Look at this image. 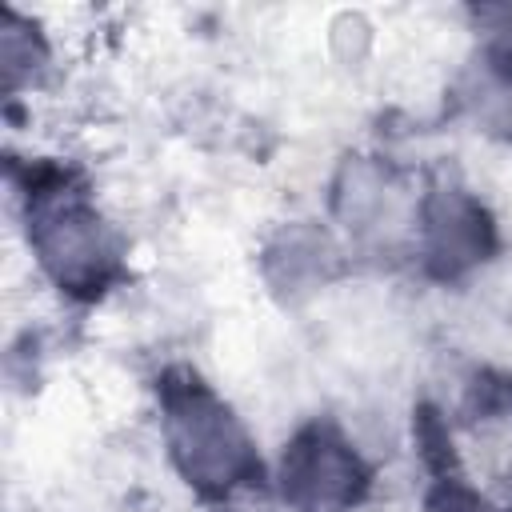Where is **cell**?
Returning a JSON list of instances; mask_svg holds the SVG:
<instances>
[{
	"instance_id": "6da1fadb",
	"label": "cell",
	"mask_w": 512,
	"mask_h": 512,
	"mask_svg": "<svg viewBox=\"0 0 512 512\" xmlns=\"http://www.w3.org/2000/svg\"><path fill=\"white\" fill-rule=\"evenodd\" d=\"M28 244L48 272V280L80 300H100L124 280V248L108 220L96 212L88 184L76 168L56 160H36L20 176Z\"/></svg>"
},
{
	"instance_id": "7a4b0ae2",
	"label": "cell",
	"mask_w": 512,
	"mask_h": 512,
	"mask_svg": "<svg viewBox=\"0 0 512 512\" xmlns=\"http://www.w3.org/2000/svg\"><path fill=\"white\" fill-rule=\"evenodd\" d=\"M156 400L168 460L200 500H228L264 480L256 440L200 372L188 364L164 368L156 376Z\"/></svg>"
},
{
	"instance_id": "3957f363",
	"label": "cell",
	"mask_w": 512,
	"mask_h": 512,
	"mask_svg": "<svg viewBox=\"0 0 512 512\" xmlns=\"http://www.w3.org/2000/svg\"><path fill=\"white\" fill-rule=\"evenodd\" d=\"M276 488L292 512H352L372 492V464L336 420L316 416L284 444Z\"/></svg>"
},
{
	"instance_id": "277c9868",
	"label": "cell",
	"mask_w": 512,
	"mask_h": 512,
	"mask_svg": "<svg viewBox=\"0 0 512 512\" xmlns=\"http://www.w3.org/2000/svg\"><path fill=\"white\" fill-rule=\"evenodd\" d=\"M500 252L496 216L480 196L440 184L420 204V268L436 284H460Z\"/></svg>"
},
{
	"instance_id": "5b68a950",
	"label": "cell",
	"mask_w": 512,
	"mask_h": 512,
	"mask_svg": "<svg viewBox=\"0 0 512 512\" xmlns=\"http://www.w3.org/2000/svg\"><path fill=\"white\" fill-rule=\"evenodd\" d=\"M48 60L44 40L36 36L32 24H24L16 12H4V32H0V64H4V88L16 92L32 72Z\"/></svg>"
},
{
	"instance_id": "8992f818",
	"label": "cell",
	"mask_w": 512,
	"mask_h": 512,
	"mask_svg": "<svg viewBox=\"0 0 512 512\" xmlns=\"http://www.w3.org/2000/svg\"><path fill=\"white\" fill-rule=\"evenodd\" d=\"M412 436H416V452H420V460H424V468H428L432 476L460 468V464H456V448H452V432H448L440 408L420 404L416 416H412Z\"/></svg>"
},
{
	"instance_id": "52a82bcc",
	"label": "cell",
	"mask_w": 512,
	"mask_h": 512,
	"mask_svg": "<svg viewBox=\"0 0 512 512\" xmlns=\"http://www.w3.org/2000/svg\"><path fill=\"white\" fill-rule=\"evenodd\" d=\"M424 512H500V508L488 496H480L456 468L432 476V488L424 492Z\"/></svg>"
},
{
	"instance_id": "ba28073f",
	"label": "cell",
	"mask_w": 512,
	"mask_h": 512,
	"mask_svg": "<svg viewBox=\"0 0 512 512\" xmlns=\"http://www.w3.org/2000/svg\"><path fill=\"white\" fill-rule=\"evenodd\" d=\"M500 24L488 32L484 48H480V64H484V76L500 88V92H512V8H500L492 12Z\"/></svg>"
},
{
	"instance_id": "9c48e42d",
	"label": "cell",
	"mask_w": 512,
	"mask_h": 512,
	"mask_svg": "<svg viewBox=\"0 0 512 512\" xmlns=\"http://www.w3.org/2000/svg\"><path fill=\"white\" fill-rule=\"evenodd\" d=\"M512 404V376H500L492 368H480L468 384V412L472 416H492Z\"/></svg>"
}]
</instances>
